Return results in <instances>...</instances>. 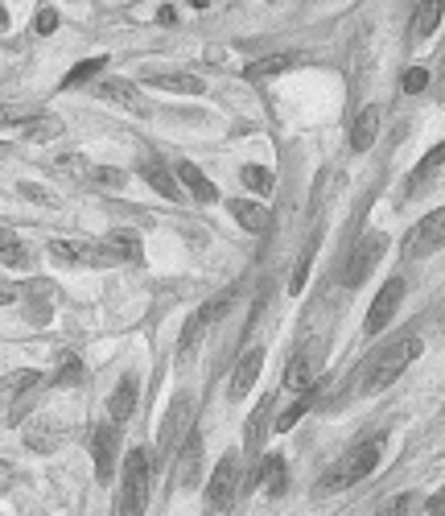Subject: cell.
<instances>
[{
	"label": "cell",
	"instance_id": "cell-47",
	"mask_svg": "<svg viewBox=\"0 0 445 516\" xmlns=\"http://www.w3.org/2000/svg\"><path fill=\"white\" fill-rule=\"evenodd\" d=\"M13 120H21V116H17V107L0 104V124H13Z\"/></svg>",
	"mask_w": 445,
	"mask_h": 516
},
{
	"label": "cell",
	"instance_id": "cell-29",
	"mask_svg": "<svg viewBox=\"0 0 445 516\" xmlns=\"http://www.w3.org/2000/svg\"><path fill=\"white\" fill-rule=\"evenodd\" d=\"M62 133V120L59 116H33V120H25V137L30 141H54Z\"/></svg>",
	"mask_w": 445,
	"mask_h": 516
},
{
	"label": "cell",
	"instance_id": "cell-25",
	"mask_svg": "<svg viewBox=\"0 0 445 516\" xmlns=\"http://www.w3.org/2000/svg\"><path fill=\"white\" fill-rule=\"evenodd\" d=\"M268 413H272V401L264 397L260 405L252 410V418H248V429H243V447H248V455H256L264 442V434H268Z\"/></svg>",
	"mask_w": 445,
	"mask_h": 516
},
{
	"label": "cell",
	"instance_id": "cell-50",
	"mask_svg": "<svg viewBox=\"0 0 445 516\" xmlns=\"http://www.w3.org/2000/svg\"><path fill=\"white\" fill-rule=\"evenodd\" d=\"M5 25H9V13L0 9V33H5Z\"/></svg>",
	"mask_w": 445,
	"mask_h": 516
},
{
	"label": "cell",
	"instance_id": "cell-42",
	"mask_svg": "<svg viewBox=\"0 0 445 516\" xmlns=\"http://www.w3.org/2000/svg\"><path fill=\"white\" fill-rule=\"evenodd\" d=\"M413 504H416V496H413V492H404V496L387 500V508H384V512H387V516H408V512H413Z\"/></svg>",
	"mask_w": 445,
	"mask_h": 516
},
{
	"label": "cell",
	"instance_id": "cell-28",
	"mask_svg": "<svg viewBox=\"0 0 445 516\" xmlns=\"http://www.w3.org/2000/svg\"><path fill=\"white\" fill-rule=\"evenodd\" d=\"M441 25V0H425L421 9H416V25H413V33L416 38H429V33Z\"/></svg>",
	"mask_w": 445,
	"mask_h": 516
},
{
	"label": "cell",
	"instance_id": "cell-16",
	"mask_svg": "<svg viewBox=\"0 0 445 516\" xmlns=\"http://www.w3.org/2000/svg\"><path fill=\"white\" fill-rule=\"evenodd\" d=\"M145 83L161 91H174V96H198L203 91V78L182 75V70H145Z\"/></svg>",
	"mask_w": 445,
	"mask_h": 516
},
{
	"label": "cell",
	"instance_id": "cell-8",
	"mask_svg": "<svg viewBox=\"0 0 445 516\" xmlns=\"http://www.w3.org/2000/svg\"><path fill=\"white\" fill-rule=\"evenodd\" d=\"M190 413H194V401L182 392V397L169 405V413H165L161 438H157V458H169L177 447H182V438L190 434Z\"/></svg>",
	"mask_w": 445,
	"mask_h": 516
},
{
	"label": "cell",
	"instance_id": "cell-10",
	"mask_svg": "<svg viewBox=\"0 0 445 516\" xmlns=\"http://www.w3.org/2000/svg\"><path fill=\"white\" fill-rule=\"evenodd\" d=\"M400 302H404V281H400V277H392V281L379 285L376 302H371V310H368V322H363V331L379 335L387 322H392V314L400 310Z\"/></svg>",
	"mask_w": 445,
	"mask_h": 516
},
{
	"label": "cell",
	"instance_id": "cell-44",
	"mask_svg": "<svg viewBox=\"0 0 445 516\" xmlns=\"http://www.w3.org/2000/svg\"><path fill=\"white\" fill-rule=\"evenodd\" d=\"M425 512H429V516H441V512H445V496H441V492L425 500Z\"/></svg>",
	"mask_w": 445,
	"mask_h": 516
},
{
	"label": "cell",
	"instance_id": "cell-45",
	"mask_svg": "<svg viewBox=\"0 0 445 516\" xmlns=\"http://www.w3.org/2000/svg\"><path fill=\"white\" fill-rule=\"evenodd\" d=\"M9 484H13V463L0 458V492H9Z\"/></svg>",
	"mask_w": 445,
	"mask_h": 516
},
{
	"label": "cell",
	"instance_id": "cell-19",
	"mask_svg": "<svg viewBox=\"0 0 445 516\" xmlns=\"http://www.w3.org/2000/svg\"><path fill=\"white\" fill-rule=\"evenodd\" d=\"M132 410H136V376H124L116 384V392L107 397V418H112V426H124L132 418Z\"/></svg>",
	"mask_w": 445,
	"mask_h": 516
},
{
	"label": "cell",
	"instance_id": "cell-18",
	"mask_svg": "<svg viewBox=\"0 0 445 516\" xmlns=\"http://www.w3.org/2000/svg\"><path fill=\"white\" fill-rule=\"evenodd\" d=\"M227 211H232V219L243 227V232H252V235H264V232H268V219H272V215L264 211L260 203H248V198H232V203H227Z\"/></svg>",
	"mask_w": 445,
	"mask_h": 516
},
{
	"label": "cell",
	"instance_id": "cell-26",
	"mask_svg": "<svg viewBox=\"0 0 445 516\" xmlns=\"http://www.w3.org/2000/svg\"><path fill=\"white\" fill-rule=\"evenodd\" d=\"M293 67V54H268V59H256L243 67V78L248 83H260V78H272V75H281V70Z\"/></svg>",
	"mask_w": 445,
	"mask_h": 516
},
{
	"label": "cell",
	"instance_id": "cell-11",
	"mask_svg": "<svg viewBox=\"0 0 445 516\" xmlns=\"http://www.w3.org/2000/svg\"><path fill=\"white\" fill-rule=\"evenodd\" d=\"M441 240H445V215L441 211H429L421 224L413 227V235L404 240V248H408V256H433V253H441Z\"/></svg>",
	"mask_w": 445,
	"mask_h": 516
},
{
	"label": "cell",
	"instance_id": "cell-5",
	"mask_svg": "<svg viewBox=\"0 0 445 516\" xmlns=\"http://www.w3.org/2000/svg\"><path fill=\"white\" fill-rule=\"evenodd\" d=\"M384 253H387V235L384 232H368L355 248H350L347 269H342V285H347V290H359V285L376 273V264H379V256Z\"/></svg>",
	"mask_w": 445,
	"mask_h": 516
},
{
	"label": "cell",
	"instance_id": "cell-2",
	"mask_svg": "<svg viewBox=\"0 0 445 516\" xmlns=\"http://www.w3.org/2000/svg\"><path fill=\"white\" fill-rule=\"evenodd\" d=\"M379 458H384V438H363V442H355V447L347 450V455L334 463V467L326 471V475L318 479V496H334V492H342V487H350V484H359V479H368L371 471L379 467Z\"/></svg>",
	"mask_w": 445,
	"mask_h": 516
},
{
	"label": "cell",
	"instance_id": "cell-20",
	"mask_svg": "<svg viewBox=\"0 0 445 516\" xmlns=\"http://www.w3.org/2000/svg\"><path fill=\"white\" fill-rule=\"evenodd\" d=\"M260 368H264V351H260V347H252L240 364H235V376H232V401H243V392H248V389L256 384Z\"/></svg>",
	"mask_w": 445,
	"mask_h": 516
},
{
	"label": "cell",
	"instance_id": "cell-31",
	"mask_svg": "<svg viewBox=\"0 0 445 516\" xmlns=\"http://www.w3.org/2000/svg\"><path fill=\"white\" fill-rule=\"evenodd\" d=\"M99 70H104V59H87V62H78L75 70H70L67 78H62V88H83V83H91V78L99 75Z\"/></svg>",
	"mask_w": 445,
	"mask_h": 516
},
{
	"label": "cell",
	"instance_id": "cell-37",
	"mask_svg": "<svg viewBox=\"0 0 445 516\" xmlns=\"http://www.w3.org/2000/svg\"><path fill=\"white\" fill-rule=\"evenodd\" d=\"M78 380H83V364L78 360H67L59 368V376H54V389H75Z\"/></svg>",
	"mask_w": 445,
	"mask_h": 516
},
{
	"label": "cell",
	"instance_id": "cell-6",
	"mask_svg": "<svg viewBox=\"0 0 445 516\" xmlns=\"http://www.w3.org/2000/svg\"><path fill=\"white\" fill-rule=\"evenodd\" d=\"M235 492H240V455L235 450H227V455L219 458V467L211 471V484H206V512H222V508L235 500Z\"/></svg>",
	"mask_w": 445,
	"mask_h": 516
},
{
	"label": "cell",
	"instance_id": "cell-48",
	"mask_svg": "<svg viewBox=\"0 0 445 516\" xmlns=\"http://www.w3.org/2000/svg\"><path fill=\"white\" fill-rule=\"evenodd\" d=\"M9 244H17V235H13L9 227H0V253H5V248H9Z\"/></svg>",
	"mask_w": 445,
	"mask_h": 516
},
{
	"label": "cell",
	"instance_id": "cell-23",
	"mask_svg": "<svg viewBox=\"0 0 445 516\" xmlns=\"http://www.w3.org/2000/svg\"><path fill=\"white\" fill-rule=\"evenodd\" d=\"M441 166H445V145H433V149L425 153V161H421V166L413 170V178H408V190H404V195H408V198L425 195V190H429V178H433Z\"/></svg>",
	"mask_w": 445,
	"mask_h": 516
},
{
	"label": "cell",
	"instance_id": "cell-13",
	"mask_svg": "<svg viewBox=\"0 0 445 516\" xmlns=\"http://www.w3.org/2000/svg\"><path fill=\"white\" fill-rule=\"evenodd\" d=\"M95 96L99 99H107V104H116V107H124V112H149V104H145V96H141V88H136L132 78H104L95 88Z\"/></svg>",
	"mask_w": 445,
	"mask_h": 516
},
{
	"label": "cell",
	"instance_id": "cell-27",
	"mask_svg": "<svg viewBox=\"0 0 445 516\" xmlns=\"http://www.w3.org/2000/svg\"><path fill=\"white\" fill-rule=\"evenodd\" d=\"M235 298H240V290H222V293H214V298H211L206 306H198V322H203V327L219 322L222 314H227V310L235 306Z\"/></svg>",
	"mask_w": 445,
	"mask_h": 516
},
{
	"label": "cell",
	"instance_id": "cell-4",
	"mask_svg": "<svg viewBox=\"0 0 445 516\" xmlns=\"http://www.w3.org/2000/svg\"><path fill=\"white\" fill-rule=\"evenodd\" d=\"M149 455L145 450H128L124 455V479H120L116 516H145L149 508Z\"/></svg>",
	"mask_w": 445,
	"mask_h": 516
},
{
	"label": "cell",
	"instance_id": "cell-21",
	"mask_svg": "<svg viewBox=\"0 0 445 516\" xmlns=\"http://www.w3.org/2000/svg\"><path fill=\"white\" fill-rule=\"evenodd\" d=\"M177 182H182L186 190L198 198V203H214V198H219L214 182H211V178H206L198 166H194V161H177Z\"/></svg>",
	"mask_w": 445,
	"mask_h": 516
},
{
	"label": "cell",
	"instance_id": "cell-33",
	"mask_svg": "<svg viewBox=\"0 0 445 516\" xmlns=\"http://www.w3.org/2000/svg\"><path fill=\"white\" fill-rule=\"evenodd\" d=\"M87 182L112 186V190H120V186L128 182V174H124V170H116V166H87Z\"/></svg>",
	"mask_w": 445,
	"mask_h": 516
},
{
	"label": "cell",
	"instance_id": "cell-15",
	"mask_svg": "<svg viewBox=\"0 0 445 516\" xmlns=\"http://www.w3.org/2000/svg\"><path fill=\"white\" fill-rule=\"evenodd\" d=\"M62 438H67V429L59 426V418H46V413H41V418L33 421L30 429H25V442H30V450H38V455H50V450H59Z\"/></svg>",
	"mask_w": 445,
	"mask_h": 516
},
{
	"label": "cell",
	"instance_id": "cell-35",
	"mask_svg": "<svg viewBox=\"0 0 445 516\" xmlns=\"http://www.w3.org/2000/svg\"><path fill=\"white\" fill-rule=\"evenodd\" d=\"M38 389H41V384H30V389L17 392V401H13V410H9V421H25V413L38 405Z\"/></svg>",
	"mask_w": 445,
	"mask_h": 516
},
{
	"label": "cell",
	"instance_id": "cell-40",
	"mask_svg": "<svg viewBox=\"0 0 445 516\" xmlns=\"http://www.w3.org/2000/svg\"><path fill=\"white\" fill-rule=\"evenodd\" d=\"M17 190H21L25 198H33V203H41V207H59V198L50 195V190H41V186H33V182H21Z\"/></svg>",
	"mask_w": 445,
	"mask_h": 516
},
{
	"label": "cell",
	"instance_id": "cell-36",
	"mask_svg": "<svg viewBox=\"0 0 445 516\" xmlns=\"http://www.w3.org/2000/svg\"><path fill=\"white\" fill-rule=\"evenodd\" d=\"M310 264H313V244L301 253V261H297V269H293V281H289V293H301L305 290V281H310Z\"/></svg>",
	"mask_w": 445,
	"mask_h": 516
},
{
	"label": "cell",
	"instance_id": "cell-46",
	"mask_svg": "<svg viewBox=\"0 0 445 516\" xmlns=\"http://www.w3.org/2000/svg\"><path fill=\"white\" fill-rule=\"evenodd\" d=\"M157 21H161V25H177V13L169 9V5H161V13H157Z\"/></svg>",
	"mask_w": 445,
	"mask_h": 516
},
{
	"label": "cell",
	"instance_id": "cell-52",
	"mask_svg": "<svg viewBox=\"0 0 445 516\" xmlns=\"http://www.w3.org/2000/svg\"><path fill=\"white\" fill-rule=\"evenodd\" d=\"M206 516H211V512H206ZM214 516H222V512H214Z\"/></svg>",
	"mask_w": 445,
	"mask_h": 516
},
{
	"label": "cell",
	"instance_id": "cell-38",
	"mask_svg": "<svg viewBox=\"0 0 445 516\" xmlns=\"http://www.w3.org/2000/svg\"><path fill=\"white\" fill-rule=\"evenodd\" d=\"M0 261L13 264V269H30V264H33V253L25 248V244H9V248L0 253Z\"/></svg>",
	"mask_w": 445,
	"mask_h": 516
},
{
	"label": "cell",
	"instance_id": "cell-1",
	"mask_svg": "<svg viewBox=\"0 0 445 516\" xmlns=\"http://www.w3.org/2000/svg\"><path fill=\"white\" fill-rule=\"evenodd\" d=\"M50 256L62 264H91V269H116L141 261V240L132 232H116L107 240H54Z\"/></svg>",
	"mask_w": 445,
	"mask_h": 516
},
{
	"label": "cell",
	"instance_id": "cell-7",
	"mask_svg": "<svg viewBox=\"0 0 445 516\" xmlns=\"http://www.w3.org/2000/svg\"><path fill=\"white\" fill-rule=\"evenodd\" d=\"M322 360H326V351H322V339L305 343V347L293 355L289 372H285V389L289 392H310L313 384L322 380Z\"/></svg>",
	"mask_w": 445,
	"mask_h": 516
},
{
	"label": "cell",
	"instance_id": "cell-41",
	"mask_svg": "<svg viewBox=\"0 0 445 516\" xmlns=\"http://www.w3.org/2000/svg\"><path fill=\"white\" fill-rule=\"evenodd\" d=\"M5 384H9L13 392H21V389H30V384H41V372H13Z\"/></svg>",
	"mask_w": 445,
	"mask_h": 516
},
{
	"label": "cell",
	"instance_id": "cell-12",
	"mask_svg": "<svg viewBox=\"0 0 445 516\" xmlns=\"http://www.w3.org/2000/svg\"><path fill=\"white\" fill-rule=\"evenodd\" d=\"M116 450H120V426L104 421V426L91 434V455H95L99 484H112V471H116Z\"/></svg>",
	"mask_w": 445,
	"mask_h": 516
},
{
	"label": "cell",
	"instance_id": "cell-43",
	"mask_svg": "<svg viewBox=\"0 0 445 516\" xmlns=\"http://www.w3.org/2000/svg\"><path fill=\"white\" fill-rule=\"evenodd\" d=\"M33 30H38V33H54V30H59V13H54V9H41L38 21H33Z\"/></svg>",
	"mask_w": 445,
	"mask_h": 516
},
{
	"label": "cell",
	"instance_id": "cell-32",
	"mask_svg": "<svg viewBox=\"0 0 445 516\" xmlns=\"http://www.w3.org/2000/svg\"><path fill=\"white\" fill-rule=\"evenodd\" d=\"M310 405H313V397H310V392H301V397H297V405H289V410H285L281 418L272 421V426H277V434H285V429H293V426H297V421L305 418V410H310Z\"/></svg>",
	"mask_w": 445,
	"mask_h": 516
},
{
	"label": "cell",
	"instance_id": "cell-49",
	"mask_svg": "<svg viewBox=\"0 0 445 516\" xmlns=\"http://www.w3.org/2000/svg\"><path fill=\"white\" fill-rule=\"evenodd\" d=\"M13 298H17V290H9V285H5V290H0V306H9Z\"/></svg>",
	"mask_w": 445,
	"mask_h": 516
},
{
	"label": "cell",
	"instance_id": "cell-22",
	"mask_svg": "<svg viewBox=\"0 0 445 516\" xmlns=\"http://www.w3.org/2000/svg\"><path fill=\"white\" fill-rule=\"evenodd\" d=\"M376 133H379V107H363L355 116V128H350V149L355 153H368L371 145H376Z\"/></svg>",
	"mask_w": 445,
	"mask_h": 516
},
{
	"label": "cell",
	"instance_id": "cell-14",
	"mask_svg": "<svg viewBox=\"0 0 445 516\" xmlns=\"http://www.w3.org/2000/svg\"><path fill=\"white\" fill-rule=\"evenodd\" d=\"M285 479H289V467H285V458H281V455H268V458L260 463V467H256L252 475H248V484H240V492L248 496V492H252L256 484H264V487H268V496H285V487H289Z\"/></svg>",
	"mask_w": 445,
	"mask_h": 516
},
{
	"label": "cell",
	"instance_id": "cell-17",
	"mask_svg": "<svg viewBox=\"0 0 445 516\" xmlns=\"http://www.w3.org/2000/svg\"><path fill=\"white\" fill-rule=\"evenodd\" d=\"M141 178H145V182L153 186L157 195L169 198V203H182V186H177V178L169 174V170H165L161 161H157V157H149V161L141 157Z\"/></svg>",
	"mask_w": 445,
	"mask_h": 516
},
{
	"label": "cell",
	"instance_id": "cell-24",
	"mask_svg": "<svg viewBox=\"0 0 445 516\" xmlns=\"http://www.w3.org/2000/svg\"><path fill=\"white\" fill-rule=\"evenodd\" d=\"M25 293H30V322L33 327H46V322L54 318V306H50L54 285L50 281H25Z\"/></svg>",
	"mask_w": 445,
	"mask_h": 516
},
{
	"label": "cell",
	"instance_id": "cell-39",
	"mask_svg": "<svg viewBox=\"0 0 445 516\" xmlns=\"http://www.w3.org/2000/svg\"><path fill=\"white\" fill-rule=\"evenodd\" d=\"M425 83H429V70H425V67H408V70H404V91H408V96L425 91Z\"/></svg>",
	"mask_w": 445,
	"mask_h": 516
},
{
	"label": "cell",
	"instance_id": "cell-51",
	"mask_svg": "<svg viewBox=\"0 0 445 516\" xmlns=\"http://www.w3.org/2000/svg\"><path fill=\"white\" fill-rule=\"evenodd\" d=\"M190 5H194V9H206V5H211V0H190Z\"/></svg>",
	"mask_w": 445,
	"mask_h": 516
},
{
	"label": "cell",
	"instance_id": "cell-30",
	"mask_svg": "<svg viewBox=\"0 0 445 516\" xmlns=\"http://www.w3.org/2000/svg\"><path fill=\"white\" fill-rule=\"evenodd\" d=\"M240 178H243L248 190H256V195H272V190H277V178H272V170H264V166H243Z\"/></svg>",
	"mask_w": 445,
	"mask_h": 516
},
{
	"label": "cell",
	"instance_id": "cell-3",
	"mask_svg": "<svg viewBox=\"0 0 445 516\" xmlns=\"http://www.w3.org/2000/svg\"><path fill=\"white\" fill-rule=\"evenodd\" d=\"M421 351H425V343L416 339V335H400L396 343H387L384 351H376V355L368 360V368H363V392L392 389V384L400 380V372H404Z\"/></svg>",
	"mask_w": 445,
	"mask_h": 516
},
{
	"label": "cell",
	"instance_id": "cell-9",
	"mask_svg": "<svg viewBox=\"0 0 445 516\" xmlns=\"http://www.w3.org/2000/svg\"><path fill=\"white\" fill-rule=\"evenodd\" d=\"M198 475H203V434L190 429L177 447V463H174V487L182 492H194L198 487Z\"/></svg>",
	"mask_w": 445,
	"mask_h": 516
},
{
	"label": "cell",
	"instance_id": "cell-34",
	"mask_svg": "<svg viewBox=\"0 0 445 516\" xmlns=\"http://www.w3.org/2000/svg\"><path fill=\"white\" fill-rule=\"evenodd\" d=\"M206 327L198 322V314H190L186 318V327H182V339H177V351H182V360H190V351H194V343H198V335H203Z\"/></svg>",
	"mask_w": 445,
	"mask_h": 516
}]
</instances>
